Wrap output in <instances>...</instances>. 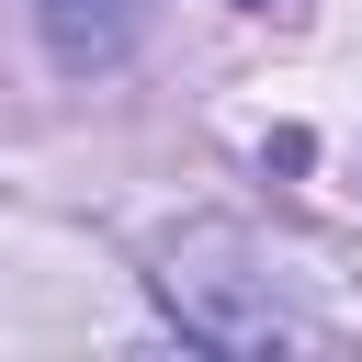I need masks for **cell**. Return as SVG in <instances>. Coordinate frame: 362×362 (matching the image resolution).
<instances>
[{"label":"cell","mask_w":362,"mask_h":362,"mask_svg":"<svg viewBox=\"0 0 362 362\" xmlns=\"http://www.w3.org/2000/svg\"><path fill=\"white\" fill-rule=\"evenodd\" d=\"M260 11H283V0H260Z\"/></svg>","instance_id":"obj_3"},{"label":"cell","mask_w":362,"mask_h":362,"mask_svg":"<svg viewBox=\"0 0 362 362\" xmlns=\"http://www.w3.org/2000/svg\"><path fill=\"white\" fill-rule=\"evenodd\" d=\"M158 317L192 339V351H305L317 317L283 294V272H260V249L238 226H181L147 272Z\"/></svg>","instance_id":"obj_1"},{"label":"cell","mask_w":362,"mask_h":362,"mask_svg":"<svg viewBox=\"0 0 362 362\" xmlns=\"http://www.w3.org/2000/svg\"><path fill=\"white\" fill-rule=\"evenodd\" d=\"M34 23H45V57L57 68H124L147 45L158 0H34Z\"/></svg>","instance_id":"obj_2"}]
</instances>
